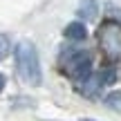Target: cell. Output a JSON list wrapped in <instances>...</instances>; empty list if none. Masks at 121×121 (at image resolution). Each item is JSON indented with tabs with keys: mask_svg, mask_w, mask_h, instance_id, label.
Returning a JSON list of instances; mask_svg holds the SVG:
<instances>
[{
	"mask_svg": "<svg viewBox=\"0 0 121 121\" xmlns=\"http://www.w3.org/2000/svg\"><path fill=\"white\" fill-rule=\"evenodd\" d=\"M13 58H16V72L27 85H40L43 83V72H40V60L36 45L31 40H20L13 47Z\"/></svg>",
	"mask_w": 121,
	"mask_h": 121,
	"instance_id": "obj_1",
	"label": "cell"
},
{
	"mask_svg": "<svg viewBox=\"0 0 121 121\" xmlns=\"http://www.w3.org/2000/svg\"><path fill=\"white\" fill-rule=\"evenodd\" d=\"M58 65L63 69V74L81 81L92 72V52L81 47H63V52L58 56Z\"/></svg>",
	"mask_w": 121,
	"mask_h": 121,
	"instance_id": "obj_2",
	"label": "cell"
},
{
	"mask_svg": "<svg viewBox=\"0 0 121 121\" xmlns=\"http://www.w3.org/2000/svg\"><path fill=\"white\" fill-rule=\"evenodd\" d=\"M96 38H99V45H101V49H103V54L110 60L121 58V25L117 20L101 22Z\"/></svg>",
	"mask_w": 121,
	"mask_h": 121,
	"instance_id": "obj_3",
	"label": "cell"
},
{
	"mask_svg": "<svg viewBox=\"0 0 121 121\" xmlns=\"http://www.w3.org/2000/svg\"><path fill=\"white\" fill-rule=\"evenodd\" d=\"M101 87H103V81H101L99 72H90L85 78H81V83H78V92H81L83 96H94Z\"/></svg>",
	"mask_w": 121,
	"mask_h": 121,
	"instance_id": "obj_4",
	"label": "cell"
},
{
	"mask_svg": "<svg viewBox=\"0 0 121 121\" xmlns=\"http://www.w3.org/2000/svg\"><path fill=\"white\" fill-rule=\"evenodd\" d=\"M96 13H99V2H96V0H78L76 16L81 18V22H90V20H94Z\"/></svg>",
	"mask_w": 121,
	"mask_h": 121,
	"instance_id": "obj_5",
	"label": "cell"
},
{
	"mask_svg": "<svg viewBox=\"0 0 121 121\" xmlns=\"http://www.w3.org/2000/svg\"><path fill=\"white\" fill-rule=\"evenodd\" d=\"M63 36L67 40H72V43H78V40H85L87 38V29H85V22H81V20H74V22H69L67 27L63 29Z\"/></svg>",
	"mask_w": 121,
	"mask_h": 121,
	"instance_id": "obj_6",
	"label": "cell"
},
{
	"mask_svg": "<svg viewBox=\"0 0 121 121\" xmlns=\"http://www.w3.org/2000/svg\"><path fill=\"white\" fill-rule=\"evenodd\" d=\"M9 54H11V38H9L7 34L0 31V63H2Z\"/></svg>",
	"mask_w": 121,
	"mask_h": 121,
	"instance_id": "obj_7",
	"label": "cell"
},
{
	"mask_svg": "<svg viewBox=\"0 0 121 121\" xmlns=\"http://www.w3.org/2000/svg\"><path fill=\"white\" fill-rule=\"evenodd\" d=\"M101 81H103V85H112L114 78H117V69H114V65H105L103 69H101Z\"/></svg>",
	"mask_w": 121,
	"mask_h": 121,
	"instance_id": "obj_8",
	"label": "cell"
},
{
	"mask_svg": "<svg viewBox=\"0 0 121 121\" xmlns=\"http://www.w3.org/2000/svg\"><path fill=\"white\" fill-rule=\"evenodd\" d=\"M105 105L110 110H119L121 112V92H112V94L105 96Z\"/></svg>",
	"mask_w": 121,
	"mask_h": 121,
	"instance_id": "obj_9",
	"label": "cell"
},
{
	"mask_svg": "<svg viewBox=\"0 0 121 121\" xmlns=\"http://www.w3.org/2000/svg\"><path fill=\"white\" fill-rule=\"evenodd\" d=\"M4 85H7V76H4V74L0 72V94H2V90H4Z\"/></svg>",
	"mask_w": 121,
	"mask_h": 121,
	"instance_id": "obj_10",
	"label": "cell"
},
{
	"mask_svg": "<svg viewBox=\"0 0 121 121\" xmlns=\"http://www.w3.org/2000/svg\"><path fill=\"white\" fill-rule=\"evenodd\" d=\"M81 121H94V119H81Z\"/></svg>",
	"mask_w": 121,
	"mask_h": 121,
	"instance_id": "obj_11",
	"label": "cell"
}]
</instances>
